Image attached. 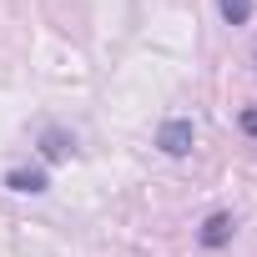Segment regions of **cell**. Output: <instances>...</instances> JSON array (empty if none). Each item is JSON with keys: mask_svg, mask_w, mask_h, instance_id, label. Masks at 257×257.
Listing matches in <instances>:
<instances>
[{"mask_svg": "<svg viewBox=\"0 0 257 257\" xmlns=\"http://www.w3.org/2000/svg\"><path fill=\"white\" fill-rule=\"evenodd\" d=\"M36 147H41V162H66V157L76 152V137H71V132H61V126H41Z\"/></svg>", "mask_w": 257, "mask_h": 257, "instance_id": "obj_4", "label": "cell"}, {"mask_svg": "<svg viewBox=\"0 0 257 257\" xmlns=\"http://www.w3.org/2000/svg\"><path fill=\"white\" fill-rule=\"evenodd\" d=\"M232 232H237V217H232V212H212V217L202 222L197 242H202V252H222V247L232 242Z\"/></svg>", "mask_w": 257, "mask_h": 257, "instance_id": "obj_3", "label": "cell"}, {"mask_svg": "<svg viewBox=\"0 0 257 257\" xmlns=\"http://www.w3.org/2000/svg\"><path fill=\"white\" fill-rule=\"evenodd\" d=\"M6 192H16V197H46L51 192V172L46 167H11L6 172Z\"/></svg>", "mask_w": 257, "mask_h": 257, "instance_id": "obj_2", "label": "cell"}, {"mask_svg": "<svg viewBox=\"0 0 257 257\" xmlns=\"http://www.w3.org/2000/svg\"><path fill=\"white\" fill-rule=\"evenodd\" d=\"M252 6H257V0H217V16H222V26H247Z\"/></svg>", "mask_w": 257, "mask_h": 257, "instance_id": "obj_5", "label": "cell"}, {"mask_svg": "<svg viewBox=\"0 0 257 257\" xmlns=\"http://www.w3.org/2000/svg\"><path fill=\"white\" fill-rule=\"evenodd\" d=\"M157 147H162V157H192V147H197L192 116H167L157 126Z\"/></svg>", "mask_w": 257, "mask_h": 257, "instance_id": "obj_1", "label": "cell"}, {"mask_svg": "<svg viewBox=\"0 0 257 257\" xmlns=\"http://www.w3.org/2000/svg\"><path fill=\"white\" fill-rule=\"evenodd\" d=\"M237 126H242V137H252V142H257V106H247V111L237 116Z\"/></svg>", "mask_w": 257, "mask_h": 257, "instance_id": "obj_6", "label": "cell"}]
</instances>
